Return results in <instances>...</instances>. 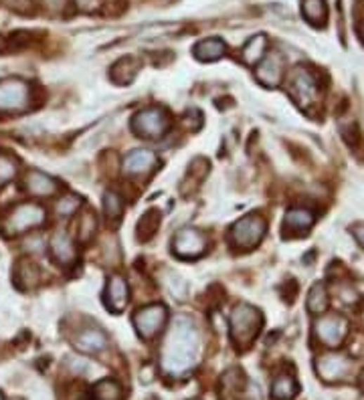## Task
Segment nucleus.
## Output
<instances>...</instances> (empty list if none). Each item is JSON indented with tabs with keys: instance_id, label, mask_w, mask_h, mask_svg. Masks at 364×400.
Listing matches in <instances>:
<instances>
[{
	"instance_id": "obj_1",
	"label": "nucleus",
	"mask_w": 364,
	"mask_h": 400,
	"mask_svg": "<svg viewBox=\"0 0 364 400\" xmlns=\"http://www.w3.org/2000/svg\"><path fill=\"white\" fill-rule=\"evenodd\" d=\"M199 332L190 318L178 316L170 325L160 352V368L168 376H184L197 366L199 358Z\"/></svg>"
},
{
	"instance_id": "obj_2",
	"label": "nucleus",
	"mask_w": 364,
	"mask_h": 400,
	"mask_svg": "<svg viewBox=\"0 0 364 400\" xmlns=\"http://www.w3.org/2000/svg\"><path fill=\"white\" fill-rule=\"evenodd\" d=\"M47 221V210L39 202H20L15 208H11L2 221H0V231L6 237H17L25 235L33 228H39Z\"/></svg>"
},
{
	"instance_id": "obj_3",
	"label": "nucleus",
	"mask_w": 364,
	"mask_h": 400,
	"mask_svg": "<svg viewBox=\"0 0 364 400\" xmlns=\"http://www.w3.org/2000/svg\"><path fill=\"white\" fill-rule=\"evenodd\" d=\"M264 325V316L257 307L249 304H239L233 307L229 316V328H231L233 342L241 348H247L257 337Z\"/></svg>"
},
{
	"instance_id": "obj_4",
	"label": "nucleus",
	"mask_w": 364,
	"mask_h": 400,
	"mask_svg": "<svg viewBox=\"0 0 364 400\" xmlns=\"http://www.w3.org/2000/svg\"><path fill=\"white\" fill-rule=\"evenodd\" d=\"M287 91L294 97V101L299 108L308 110L310 105L318 103L320 99V87L316 81L314 73L306 67H296L287 77Z\"/></svg>"
},
{
	"instance_id": "obj_5",
	"label": "nucleus",
	"mask_w": 364,
	"mask_h": 400,
	"mask_svg": "<svg viewBox=\"0 0 364 400\" xmlns=\"http://www.w3.org/2000/svg\"><path fill=\"white\" fill-rule=\"evenodd\" d=\"M265 231H267V223H265L264 217L259 214H247L243 219H239L237 223L231 226V243L241 249V251H251L255 249L261 239L265 237Z\"/></svg>"
},
{
	"instance_id": "obj_6",
	"label": "nucleus",
	"mask_w": 364,
	"mask_h": 400,
	"mask_svg": "<svg viewBox=\"0 0 364 400\" xmlns=\"http://www.w3.org/2000/svg\"><path fill=\"white\" fill-rule=\"evenodd\" d=\"M31 103V85L20 77H6L0 81V112H27Z\"/></svg>"
},
{
	"instance_id": "obj_7",
	"label": "nucleus",
	"mask_w": 364,
	"mask_h": 400,
	"mask_svg": "<svg viewBox=\"0 0 364 400\" xmlns=\"http://www.w3.org/2000/svg\"><path fill=\"white\" fill-rule=\"evenodd\" d=\"M132 129L146 140H158L170 129V115L164 108H146L132 120Z\"/></svg>"
},
{
	"instance_id": "obj_8",
	"label": "nucleus",
	"mask_w": 364,
	"mask_h": 400,
	"mask_svg": "<svg viewBox=\"0 0 364 400\" xmlns=\"http://www.w3.org/2000/svg\"><path fill=\"white\" fill-rule=\"evenodd\" d=\"M166 320H168V309L162 304H152L142 307L136 311L134 316V325L138 330V334L142 337H154L156 334L162 332Z\"/></svg>"
},
{
	"instance_id": "obj_9",
	"label": "nucleus",
	"mask_w": 364,
	"mask_h": 400,
	"mask_svg": "<svg viewBox=\"0 0 364 400\" xmlns=\"http://www.w3.org/2000/svg\"><path fill=\"white\" fill-rule=\"evenodd\" d=\"M314 332L318 340L326 346V348H338L348 334V321L342 316H322L314 323Z\"/></svg>"
},
{
	"instance_id": "obj_10",
	"label": "nucleus",
	"mask_w": 364,
	"mask_h": 400,
	"mask_svg": "<svg viewBox=\"0 0 364 400\" xmlns=\"http://www.w3.org/2000/svg\"><path fill=\"white\" fill-rule=\"evenodd\" d=\"M316 372L326 382L344 380L352 372V360L344 354H324L316 360Z\"/></svg>"
},
{
	"instance_id": "obj_11",
	"label": "nucleus",
	"mask_w": 364,
	"mask_h": 400,
	"mask_svg": "<svg viewBox=\"0 0 364 400\" xmlns=\"http://www.w3.org/2000/svg\"><path fill=\"white\" fill-rule=\"evenodd\" d=\"M172 249L182 259H197L207 251V237L197 228H182L172 240Z\"/></svg>"
},
{
	"instance_id": "obj_12",
	"label": "nucleus",
	"mask_w": 364,
	"mask_h": 400,
	"mask_svg": "<svg viewBox=\"0 0 364 400\" xmlns=\"http://www.w3.org/2000/svg\"><path fill=\"white\" fill-rule=\"evenodd\" d=\"M22 191L34 198H51L59 193V182L41 170H29L22 178Z\"/></svg>"
},
{
	"instance_id": "obj_13",
	"label": "nucleus",
	"mask_w": 364,
	"mask_h": 400,
	"mask_svg": "<svg viewBox=\"0 0 364 400\" xmlns=\"http://www.w3.org/2000/svg\"><path fill=\"white\" fill-rule=\"evenodd\" d=\"M255 77L265 87H278L283 79V57L280 53H269L264 57L257 69H255Z\"/></svg>"
},
{
	"instance_id": "obj_14",
	"label": "nucleus",
	"mask_w": 364,
	"mask_h": 400,
	"mask_svg": "<svg viewBox=\"0 0 364 400\" xmlns=\"http://www.w3.org/2000/svg\"><path fill=\"white\" fill-rule=\"evenodd\" d=\"M158 158L150 150H132L124 158V172L128 176H148L150 172L156 168Z\"/></svg>"
},
{
	"instance_id": "obj_15",
	"label": "nucleus",
	"mask_w": 364,
	"mask_h": 400,
	"mask_svg": "<svg viewBox=\"0 0 364 400\" xmlns=\"http://www.w3.org/2000/svg\"><path fill=\"white\" fill-rule=\"evenodd\" d=\"M49 249L51 257H53L59 265H63V267H71V265L77 261L75 243H73V239H71L67 233H63V231H57V233L51 237Z\"/></svg>"
},
{
	"instance_id": "obj_16",
	"label": "nucleus",
	"mask_w": 364,
	"mask_h": 400,
	"mask_svg": "<svg viewBox=\"0 0 364 400\" xmlns=\"http://www.w3.org/2000/svg\"><path fill=\"white\" fill-rule=\"evenodd\" d=\"M130 302V288H128V281L119 275H114L110 281H108V288H105V305L114 311L119 314L126 309V305Z\"/></svg>"
},
{
	"instance_id": "obj_17",
	"label": "nucleus",
	"mask_w": 364,
	"mask_h": 400,
	"mask_svg": "<svg viewBox=\"0 0 364 400\" xmlns=\"http://www.w3.org/2000/svg\"><path fill=\"white\" fill-rule=\"evenodd\" d=\"M314 224V212L308 208H290L283 219V231L285 235H301L310 231Z\"/></svg>"
},
{
	"instance_id": "obj_18",
	"label": "nucleus",
	"mask_w": 364,
	"mask_h": 400,
	"mask_svg": "<svg viewBox=\"0 0 364 400\" xmlns=\"http://www.w3.org/2000/svg\"><path fill=\"white\" fill-rule=\"evenodd\" d=\"M75 348L85 354L103 352L108 348V336L98 328H87L75 337Z\"/></svg>"
},
{
	"instance_id": "obj_19",
	"label": "nucleus",
	"mask_w": 364,
	"mask_h": 400,
	"mask_svg": "<svg viewBox=\"0 0 364 400\" xmlns=\"http://www.w3.org/2000/svg\"><path fill=\"white\" fill-rule=\"evenodd\" d=\"M13 277H15V283H17L18 288L27 291V289H34L39 285L41 271H39V267L34 265L31 259H18Z\"/></svg>"
},
{
	"instance_id": "obj_20",
	"label": "nucleus",
	"mask_w": 364,
	"mask_h": 400,
	"mask_svg": "<svg viewBox=\"0 0 364 400\" xmlns=\"http://www.w3.org/2000/svg\"><path fill=\"white\" fill-rule=\"evenodd\" d=\"M195 57L199 59V61H207V63H211V61H216V59H221L225 53H227V45L221 41V39H204V41H200L195 45Z\"/></svg>"
},
{
	"instance_id": "obj_21",
	"label": "nucleus",
	"mask_w": 364,
	"mask_h": 400,
	"mask_svg": "<svg viewBox=\"0 0 364 400\" xmlns=\"http://www.w3.org/2000/svg\"><path fill=\"white\" fill-rule=\"evenodd\" d=\"M140 71V59L136 57H124L119 59L114 67H112V81L117 85H126V83H132L134 77L138 75Z\"/></svg>"
},
{
	"instance_id": "obj_22",
	"label": "nucleus",
	"mask_w": 364,
	"mask_h": 400,
	"mask_svg": "<svg viewBox=\"0 0 364 400\" xmlns=\"http://www.w3.org/2000/svg\"><path fill=\"white\" fill-rule=\"evenodd\" d=\"M301 15L304 18L314 25V27H320L326 22L328 18V8H326V2L324 0H301Z\"/></svg>"
},
{
	"instance_id": "obj_23",
	"label": "nucleus",
	"mask_w": 364,
	"mask_h": 400,
	"mask_svg": "<svg viewBox=\"0 0 364 400\" xmlns=\"http://www.w3.org/2000/svg\"><path fill=\"white\" fill-rule=\"evenodd\" d=\"M265 47H267V39H265V34H255V37H251L247 43H245L243 51H241V59H243V63L247 65L259 63V61L264 59Z\"/></svg>"
},
{
	"instance_id": "obj_24",
	"label": "nucleus",
	"mask_w": 364,
	"mask_h": 400,
	"mask_svg": "<svg viewBox=\"0 0 364 400\" xmlns=\"http://www.w3.org/2000/svg\"><path fill=\"white\" fill-rule=\"evenodd\" d=\"M308 311L314 314V316H320L328 309V293H326V285L324 283H314V288L310 289L308 293Z\"/></svg>"
},
{
	"instance_id": "obj_25",
	"label": "nucleus",
	"mask_w": 364,
	"mask_h": 400,
	"mask_svg": "<svg viewBox=\"0 0 364 400\" xmlns=\"http://www.w3.org/2000/svg\"><path fill=\"white\" fill-rule=\"evenodd\" d=\"M122 386L116 380H100L91 390V400H122Z\"/></svg>"
},
{
	"instance_id": "obj_26",
	"label": "nucleus",
	"mask_w": 364,
	"mask_h": 400,
	"mask_svg": "<svg viewBox=\"0 0 364 400\" xmlns=\"http://www.w3.org/2000/svg\"><path fill=\"white\" fill-rule=\"evenodd\" d=\"M299 386L292 376H280L271 386V394L275 400H292L298 394Z\"/></svg>"
},
{
	"instance_id": "obj_27",
	"label": "nucleus",
	"mask_w": 364,
	"mask_h": 400,
	"mask_svg": "<svg viewBox=\"0 0 364 400\" xmlns=\"http://www.w3.org/2000/svg\"><path fill=\"white\" fill-rule=\"evenodd\" d=\"M103 208H105V217L110 219V221H119V217L124 214V200H122V196L114 191H110V193H105L103 196Z\"/></svg>"
},
{
	"instance_id": "obj_28",
	"label": "nucleus",
	"mask_w": 364,
	"mask_h": 400,
	"mask_svg": "<svg viewBox=\"0 0 364 400\" xmlns=\"http://www.w3.org/2000/svg\"><path fill=\"white\" fill-rule=\"evenodd\" d=\"M160 226V212H156V210H150L146 212L144 217H142V221L138 223V233H140V239L142 240H148L154 233H156V228Z\"/></svg>"
},
{
	"instance_id": "obj_29",
	"label": "nucleus",
	"mask_w": 364,
	"mask_h": 400,
	"mask_svg": "<svg viewBox=\"0 0 364 400\" xmlns=\"http://www.w3.org/2000/svg\"><path fill=\"white\" fill-rule=\"evenodd\" d=\"M18 162L8 154H0V188L17 176Z\"/></svg>"
},
{
	"instance_id": "obj_30",
	"label": "nucleus",
	"mask_w": 364,
	"mask_h": 400,
	"mask_svg": "<svg viewBox=\"0 0 364 400\" xmlns=\"http://www.w3.org/2000/svg\"><path fill=\"white\" fill-rule=\"evenodd\" d=\"M79 207H82V198L75 196V194H67V196H63V198L57 202L55 212H57V217L69 219V217H73V214L77 212V208Z\"/></svg>"
},
{
	"instance_id": "obj_31",
	"label": "nucleus",
	"mask_w": 364,
	"mask_h": 400,
	"mask_svg": "<svg viewBox=\"0 0 364 400\" xmlns=\"http://www.w3.org/2000/svg\"><path fill=\"white\" fill-rule=\"evenodd\" d=\"M96 226H98V221H96V214L91 210H85L83 217L79 219V224H77V233H79V239L89 240L96 233Z\"/></svg>"
},
{
	"instance_id": "obj_32",
	"label": "nucleus",
	"mask_w": 364,
	"mask_h": 400,
	"mask_svg": "<svg viewBox=\"0 0 364 400\" xmlns=\"http://www.w3.org/2000/svg\"><path fill=\"white\" fill-rule=\"evenodd\" d=\"M43 4L49 8L51 13H59L67 6V0H43Z\"/></svg>"
},
{
	"instance_id": "obj_33",
	"label": "nucleus",
	"mask_w": 364,
	"mask_h": 400,
	"mask_svg": "<svg viewBox=\"0 0 364 400\" xmlns=\"http://www.w3.org/2000/svg\"><path fill=\"white\" fill-rule=\"evenodd\" d=\"M354 237H356L358 243L364 247V224H356V226H354Z\"/></svg>"
},
{
	"instance_id": "obj_34",
	"label": "nucleus",
	"mask_w": 364,
	"mask_h": 400,
	"mask_svg": "<svg viewBox=\"0 0 364 400\" xmlns=\"http://www.w3.org/2000/svg\"><path fill=\"white\" fill-rule=\"evenodd\" d=\"M0 51H4V41H2V37H0Z\"/></svg>"
},
{
	"instance_id": "obj_35",
	"label": "nucleus",
	"mask_w": 364,
	"mask_h": 400,
	"mask_svg": "<svg viewBox=\"0 0 364 400\" xmlns=\"http://www.w3.org/2000/svg\"><path fill=\"white\" fill-rule=\"evenodd\" d=\"M360 34H363V39H364V25H363V27H360Z\"/></svg>"
},
{
	"instance_id": "obj_36",
	"label": "nucleus",
	"mask_w": 364,
	"mask_h": 400,
	"mask_svg": "<svg viewBox=\"0 0 364 400\" xmlns=\"http://www.w3.org/2000/svg\"><path fill=\"white\" fill-rule=\"evenodd\" d=\"M363 320H364V311H363Z\"/></svg>"
},
{
	"instance_id": "obj_37",
	"label": "nucleus",
	"mask_w": 364,
	"mask_h": 400,
	"mask_svg": "<svg viewBox=\"0 0 364 400\" xmlns=\"http://www.w3.org/2000/svg\"><path fill=\"white\" fill-rule=\"evenodd\" d=\"M195 400H199V399H195Z\"/></svg>"
}]
</instances>
